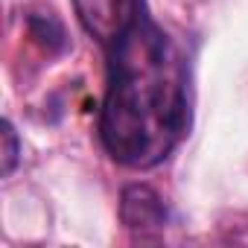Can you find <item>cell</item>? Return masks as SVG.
<instances>
[{
  "mask_svg": "<svg viewBox=\"0 0 248 248\" xmlns=\"http://www.w3.org/2000/svg\"><path fill=\"white\" fill-rule=\"evenodd\" d=\"M73 9L85 32L108 50L146 12V0H73Z\"/></svg>",
  "mask_w": 248,
  "mask_h": 248,
  "instance_id": "cell-2",
  "label": "cell"
},
{
  "mask_svg": "<svg viewBox=\"0 0 248 248\" xmlns=\"http://www.w3.org/2000/svg\"><path fill=\"white\" fill-rule=\"evenodd\" d=\"M3 175H12V170H15V164H18V152H21V146H18V135H15V126L6 120L3 123Z\"/></svg>",
  "mask_w": 248,
  "mask_h": 248,
  "instance_id": "cell-4",
  "label": "cell"
},
{
  "mask_svg": "<svg viewBox=\"0 0 248 248\" xmlns=\"http://www.w3.org/2000/svg\"><path fill=\"white\" fill-rule=\"evenodd\" d=\"M120 216L123 225L138 236H158L167 228V204L146 184H129L123 190Z\"/></svg>",
  "mask_w": 248,
  "mask_h": 248,
  "instance_id": "cell-3",
  "label": "cell"
},
{
  "mask_svg": "<svg viewBox=\"0 0 248 248\" xmlns=\"http://www.w3.org/2000/svg\"><path fill=\"white\" fill-rule=\"evenodd\" d=\"M105 53L108 91L99 111V140L117 164L152 170L190 129L187 62L149 12Z\"/></svg>",
  "mask_w": 248,
  "mask_h": 248,
  "instance_id": "cell-1",
  "label": "cell"
}]
</instances>
